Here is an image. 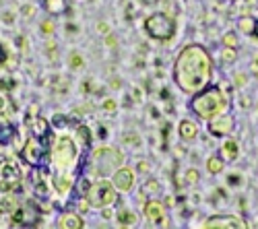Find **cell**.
I'll return each mask as SVG.
<instances>
[{"label":"cell","mask_w":258,"mask_h":229,"mask_svg":"<svg viewBox=\"0 0 258 229\" xmlns=\"http://www.w3.org/2000/svg\"><path fill=\"white\" fill-rule=\"evenodd\" d=\"M211 79V58L205 48L188 46L176 62V83L188 93L201 91Z\"/></svg>","instance_id":"1"},{"label":"cell","mask_w":258,"mask_h":229,"mask_svg":"<svg viewBox=\"0 0 258 229\" xmlns=\"http://www.w3.org/2000/svg\"><path fill=\"white\" fill-rule=\"evenodd\" d=\"M223 108H225V99L217 87H209L192 99V110L205 120H213L217 114L223 112Z\"/></svg>","instance_id":"2"},{"label":"cell","mask_w":258,"mask_h":229,"mask_svg":"<svg viewBox=\"0 0 258 229\" xmlns=\"http://www.w3.org/2000/svg\"><path fill=\"white\" fill-rule=\"evenodd\" d=\"M50 142H52V134L50 130L44 134L31 136L25 147H23V157L29 165L33 168H46L48 165V157H50Z\"/></svg>","instance_id":"3"},{"label":"cell","mask_w":258,"mask_h":229,"mask_svg":"<svg viewBox=\"0 0 258 229\" xmlns=\"http://www.w3.org/2000/svg\"><path fill=\"white\" fill-rule=\"evenodd\" d=\"M145 27H147L149 35L155 37V39H169L171 35H174V31H176V23L165 13L151 15V17L147 19Z\"/></svg>","instance_id":"4"},{"label":"cell","mask_w":258,"mask_h":229,"mask_svg":"<svg viewBox=\"0 0 258 229\" xmlns=\"http://www.w3.org/2000/svg\"><path fill=\"white\" fill-rule=\"evenodd\" d=\"M122 161H124V157L118 151H114V149H99L93 155V163H95L93 172L97 176H107L112 170H116V165H120Z\"/></svg>","instance_id":"5"},{"label":"cell","mask_w":258,"mask_h":229,"mask_svg":"<svg viewBox=\"0 0 258 229\" xmlns=\"http://www.w3.org/2000/svg\"><path fill=\"white\" fill-rule=\"evenodd\" d=\"M89 204L91 206H97V209H101V206H107V204H112L116 200V190H114V184L110 182H97L93 188H89Z\"/></svg>","instance_id":"6"},{"label":"cell","mask_w":258,"mask_h":229,"mask_svg":"<svg viewBox=\"0 0 258 229\" xmlns=\"http://www.w3.org/2000/svg\"><path fill=\"white\" fill-rule=\"evenodd\" d=\"M37 223H39V211L33 206V202H27V204L21 206V209H15L13 225L31 227V225H37Z\"/></svg>","instance_id":"7"},{"label":"cell","mask_w":258,"mask_h":229,"mask_svg":"<svg viewBox=\"0 0 258 229\" xmlns=\"http://www.w3.org/2000/svg\"><path fill=\"white\" fill-rule=\"evenodd\" d=\"M73 159H75V144L71 138L62 136L56 144V163L64 168V165H71Z\"/></svg>","instance_id":"8"},{"label":"cell","mask_w":258,"mask_h":229,"mask_svg":"<svg viewBox=\"0 0 258 229\" xmlns=\"http://www.w3.org/2000/svg\"><path fill=\"white\" fill-rule=\"evenodd\" d=\"M205 227H225V229H231V227H238V229H244L246 223L240 221L238 217H231V215H221V217H211Z\"/></svg>","instance_id":"9"},{"label":"cell","mask_w":258,"mask_h":229,"mask_svg":"<svg viewBox=\"0 0 258 229\" xmlns=\"http://www.w3.org/2000/svg\"><path fill=\"white\" fill-rule=\"evenodd\" d=\"M145 217L151 221L153 225H165V215H163V204L161 202H147L145 206Z\"/></svg>","instance_id":"10"},{"label":"cell","mask_w":258,"mask_h":229,"mask_svg":"<svg viewBox=\"0 0 258 229\" xmlns=\"http://www.w3.org/2000/svg\"><path fill=\"white\" fill-rule=\"evenodd\" d=\"M133 182H135V176H133L131 170H120L114 176V186H116V188H120V190H131Z\"/></svg>","instance_id":"11"},{"label":"cell","mask_w":258,"mask_h":229,"mask_svg":"<svg viewBox=\"0 0 258 229\" xmlns=\"http://www.w3.org/2000/svg\"><path fill=\"white\" fill-rule=\"evenodd\" d=\"M17 134L15 124H11L5 116H0V144H7L13 140V136Z\"/></svg>","instance_id":"12"},{"label":"cell","mask_w":258,"mask_h":229,"mask_svg":"<svg viewBox=\"0 0 258 229\" xmlns=\"http://www.w3.org/2000/svg\"><path fill=\"white\" fill-rule=\"evenodd\" d=\"M211 132L213 134H217V136H221V134H227L231 128H233V122H231V118H219V120H215V122H211Z\"/></svg>","instance_id":"13"},{"label":"cell","mask_w":258,"mask_h":229,"mask_svg":"<svg viewBox=\"0 0 258 229\" xmlns=\"http://www.w3.org/2000/svg\"><path fill=\"white\" fill-rule=\"evenodd\" d=\"M58 227H62V229H81L83 227V221L75 213H64L58 219Z\"/></svg>","instance_id":"14"},{"label":"cell","mask_w":258,"mask_h":229,"mask_svg":"<svg viewBox=\"0 0 258 229\" xmlns=\"http://www.w3.org/2000/svg\"><path fill=\"white\" fill-rule=\"evenodd\" d=\"M19 168H15V165H11V163H7V165H3V180H7V182H11L15 188H19Z\"/></svg>","instance_id":"15"},{"label":"cell","mask_w":258,"mask_h":229,"mask_svg":"<svg viewBox=\"0 0 258 229\" xmlns=\"http://www.w3.org/2000/svg\"><path fill=\"white\" fill-rule=\"evenodd\" d=\"M199 128H197V124H192V122H182L180 124V136L186 138V140H192L197 136Z\"/></svg>","instance_id":"16"},{"label":"cell","mask_w":258,"mask_h":229,"mask_svg":"<svg viewBox=\"0 0 258 229\" xmlns=\"http://www.w3.org/2000/svg\"><path fill=\"white\" fill-rule=\"evenodd\" d=\"M46 9L52 15H62L67 11V3H64V0H46Z\"/></svg>","instance_id":"17"},{"label":"cell","mask_w":258,"mask_h":229,"mask_svg":"<svg viewBox=\"0 0 258 229\" xmlns=\"http://www.w3.org/2000/svg\"><path fill=\"white\" fill-rule=\"evenodd\" d=\"M17 209V200L13 196H5L0 198V213H11Z\"/></svg>","instance_id":"18"},{"label":"cell","mask_w":258,"mask_h":229,"mask_svg":"<svg viewBox=\"0 0 258 229\" xmlns=\"http://www.w3.org/2000/svg\"><path fill=\"white\" fill-rule=\"evenodd\" d=\"M223 151H225V157H227V159H235V157H238V142L227 140V142L223 144Z\"/></svg>","instance_id":"19"},{"label":"cell","mask_w":258,"mask_h":229,"mask_svg":"<svg viewBox=\"0 0 258 229\" xmlns=\"http://www.w3.org/2000/svg\"><path fill=\"white\" fill-rule=\"evenodd\" d=\"M221 170H223V161L219 157H211L209 159V172L211 174H219Z\"/></svg>","instance_id":"20"},{"label":"cell","mask_w":258,"mask_h":229,"mask_svg":"<svg viewBox=\"0 0 258 229\" xmlns=\"http://www.w3.org/2000/svg\"><path fill=\"white\" fill-rule=\"evenodd\" d=\"M118 221H120V225L128 227V225H135L137 223V217H135V213H120Z\"/></svg>","instance_id":"21"},{"label":"cell","mask_w":258,"mask_h":229,"mask_svg":"<svg viewBox=\"0 0 258 229\" xmlns=\"http://www.w3.org/2000/svg\"><path fill=\"white\" fill-rule=\"evenodd\" d=\"M77 192H79L81 196L89 192V180H87V178H81V180H79V184H77Z\"/></svg>","instance_id":"22"},{"label":"cell","mask_w":258,"mask_h":229,"mask_svg":"<svg viewBox=\"0 0 258 229\" xmlns=\"http://www.w3.org/2000/svg\"><path fill=\"white\" fill-rule=\"evenodd\" d=\"M33 130H35L37 134H44V132H48V122H46V120H41V118H37V120H35V126H33Z\"/></svg>","instance_id":"23"},{"label":"cell","mask_w":258,"mask_h":229,"mask_svg":"<svg viewBox=\"0 0 258 229\" xmlns=\"http://www.w3.org/2000/svg\"><path fill=\"white\" fill-rule=\"evenodd\" d=\"M77 134H79V138L85 142V144H89V140H91V136H89V128L87 126H79V130H77Z\"/></svg>","instance_id":"24"},{"label":"cell","mask_w":258,"mask_h":229,"mask_svg":"<svg viewBox=\"0 0 258 229\" xmlns=\"http://www.w3.org/2000/svg\"><path fill=\"white\" fill-rule=\"evenodd\" d=\"M13 87H15L13 79H0V89H3V91H11Z\"/></svg>","instance_id":"25"},{"label":"cell","mask_w":258,"mask_h":229,"mask_svg":"<svg viewBox=\"0 0 258 229\" xmlns=\"http://www.w3.org/2000/svg\"><path fill=\"white\" fill-rule=\"evenodd\" d=\"M69 188H71V180H69V178H60V180H58V190H60V192H67Z\"/></svg>","instance_id":"26"},{"label":"cell","mask_w":258,"mask_h":229,"mask_svg":"<svg viewBox=\"0 0 258 229\" xmlns=\"http://www.w3.org/2000/svg\"><path fill=\"white\" fill-rule=\"evenodd\" d=\"M223 41H225V46H231V48L238 46V37H235L233 33H227V35L223 37Z\"/></svg>","instance_id":"27"},{"label":"cell","mask_w":258,"mask_h":229,"mask_svg":"<svg viewBox=\"0 0 258 229\" xmlns=\"http://www.w3.org/2000/svg\"><path fill=\"white\" fill-rule=\"evenodd\" d=\"M159 188H157V182L155 180H151V182H147L145 184V192H157Z\"/></svg>","instance_id":"28"},{"label":"cell","mask_w":258,"mask_h":229,"mask_svg":"<svg viewBox=\"0 0 258 229\" xmlns=\"http://www.w3.org/2000/svg\"><path fill=\"white\" fill-rule=\"evenodd\" d=\"M71 64H73V68H79V66L83 64V60H81L79 56H73V58H71Z\"/></svg>","instance_id":"29"},{"label":"cell","mask_w":258,"mask_h":229,"mask_svg":"<svg viewBox=\"0 0 258 229\" xmlns=\"http://www.w3.org/2000/svg\"><path fill=\"white\" fill-rule=\"evenodd\" d=\"M64 122H67V118H64V116H54V124H56V126H64Z\"/></svg>","instance_id":"30"},{"label":"cell","mask_w":258,"mask_h":229,"mask_svg":"<svg viewBox=\"0 0 258 229\" xmlns=\"http://www.w3.org/2000/svg\"><path fill=\"white\" fill-rule=\"evenodd\" d=\"M103 108H105V110H110V112H112V110H116V101H112V99H107V101L103 103Z\"/></svg>","instance_id":"31"},{"label":"cell","mask_w":258,"mask_h":229,"mask_svg":"<svg viewBox=\"0 0 258 229\" xmlns=\"http://www.w3.org/2000/svg\"><path fill=\"white\" fill-rule=\"evenodd\" d=\"M223 58H225V60H233V58H235V52H233V50H225V52H223Z\"/></svg>","instance_id":"32"},{"label":"cell","mask_w":258,"mask_h":229,"mask_svg":"<svg viewBox=\"0 0 258 229\" xmlns=\"http://www.w3.org/2000/svg\"><path fill=\"white\" fill-rule=\"evenodd\" d=\"M188 180H190V182H197V180H199V176H197L195 170H190V172H188Z\"/></svg>","instance_id":"33"},{"label":"cell","mask_w":258,"mask_h":229,"mask_svg":"<svg viewBox=\"0 0 258 229\" xmlns=\"http://www.w3.org/2000/svg\"><path fill=\"white\" fill-rule=\"evenodd\" d=\"M41 29H44L46 33H52V31H54V25H52V23H44V27H41Z\"/></svg>","instance_id":"34"},{"label":"cell","mask_w":258,"mask_h":229,"mask_svg":"<svg viewBox=\"0 0 258 229\" xmlns=\"http://www.w3.org/2000/svg\"><path fill=\"white\" fill-rule=\"evenodd\" d=\"M7 60V52H5V48L0 46V64H3V62Z\"/></svg>","instance_id":"35"},{"label":"cell","mask_w":258,"mask_h":229,"mask_svg":"<svg viewBox=\"0 0 258 229\" xmlns=\"http://www.w3.org/2000/svg\"><path fill=\"white\" fill-rule=\"evenodd\" d=\"M139 170H141V172H147V170H149V163H147V161H141V163H139Z\"/></svg>","instance_id":"36"},{"label":"cell","mask_w":258,"mask_h":229,"mask_svg":"<svg viewBox=\"0 0 258 229\" xmlns=\"http://www.w3.org/2000/svg\"><path fill=\"white\" fill-rule=\"evenodd\" d=\"M5 21H7V23H13V15L7 13V15H5Z\"/></svg>","instance_id":"37"},{"label":"cell","mask_w":258,"mask_h":229,"mask_svg":"<svg viewBox=\"0 0 258 229\" xmlns=\"http://www.w3.org/2000/svg\"><path fill=\"white\" fill-rule=\"evenodd\" d=\"M143 3H145V5H157L159 0H143Z\"/></svg>","instance_id":"38"},{"label":"cell","mask_w":258,"mask_h":229,"mask_svg":"<svg viewBox=\"0 0 258 229\" xmlns=\"http://www.w3.org/2000/svg\"><path fill=\"white\" fill-rule=\"evenodd\" d=\"M35 114H37V106H33V108L29 110V116H35Z\"/></svg>","instance_id":"39"},{"label":"cell","mask_w":258,"mask_h":229,"mask_svg":"<svg viewBox=\"0 0 258 229\" xmlns=\"http://www.w3.org/2000/svg\"><path fill=\"white\" fill-rule=\"evenodd\" d=\"M99 31H103V33H105V31H107V25H105V23H101V25H99Z\"/></svg>","instance_id":"40"},{"label":"cell","mask_w":258,"mask_h":229,"mask_svg":"<svg viewBox=\"0 0 258 229\" xmlns=\"http://www.w3.org/2000/svg\"><path fill=\"white\" fill-rule=\"evenodd\" d=\"M252 33H254V35H256V37H258V23H256V27H254V29H252Z\"/></svg>","instance_id":"41"},{"label":"cell","mask_w":258,"mask_h":229,"mask_svg":"<svg viewBox=\"0 0 258 229\" xmlns=\"http://www.w3.org/2000/svg\"><path fill=\"white\" fill-rule=\"evenodd\" d=\"M3 106H5V99H3V97H0V110H3Z\"/></svg>","instance_id":"42"},{"label":"cell","mask_w":258,"mask_h":229,"mask_svg":"<svg viewBox=\"0 0 258 229\" xmlns=\"http://www.w3.org/2000/svg\"><path fill=\"white\" fill-rule=\"evenodd\" d=\"M0 165H3V159H0Z\"/></svg>","instance_id":"43"}]
</instances>
